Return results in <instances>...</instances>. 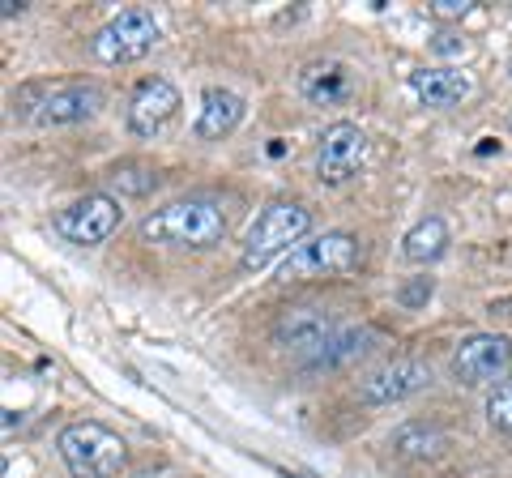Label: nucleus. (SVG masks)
Wrapping results in <instances>:
<instances>
[{
  "mask_svg": "<svg viewBox=\"0 0 512 478\" xmlns=\"http://www.w3.org/2000/svg\"><path fill=\"white\" fill-rule=\"evenodd\" d=\"M231 218L214 197H180L141 218V239L163 248H214L227 239Z\"/></svg>",
  "mask_w": 512,
  "mask_h": 478,
  "instance_id": "f257e3e1",
  "label": "nucleus"
},
{
  "mask_svg": "<svg viewBox=\"0 0 512 478\" xmlns=\"http://www.w3.org/2000/svg\"><path fill=\"white\" fill-rule=\"evenodd\" d=\"M60 461L69 466L73 478H116L128 466V444L120 432H111L107 423L77 419L69 427H60L56 436Z\"/></svg>",
  "mask_w": 512,
  "mask_h": 478,
  "instance_id": "f03ea898",
  "label": "nucleus"
},
{
  "mask_svg": "<svg viewBox=\"0 0 512 478\" xmlns=\"http://www.w3.org/2000/svg\"><path fill=\"white\" fill-rule=\"evenodd\" d=\"M308 231H312V214L303 210L299 201H269L248 227L244 252H239V269H248V274L252 269H265L278 252H286L291 244L299 248Z\"/></svg>",
  "mask_w": 512,
  "mask_h": 478,
  "instance_id": "7ed1b4c3",
  "label": "nucleus"
},
{
  "mask_svg": "<svg viewBox=\"0 0 512 478\" xmlns=\"http://www.w3.org/2000/svg\"><path fill=\"white\" fill-rule=\"evenodd\" d=\"M158 35H163V30H158V18L150 9H124L107 26L94 30L90 56L99 60V65H133V60L154 52Z\"/></svg>",
  "mask_w": 512,
  "mask_h": 478,
  "instance_id": "20e7f679",
  "label": "nucleus"
},
{
  "mask_svg": "<svg viewBox=\"0 0 512 478\" xmlns=\"http://www.w3.org/2000/svg\"><path fill=\"white\" fill-rule=\"evenodd\" d=\"M359 265V239L350 231H325L308 244L291 248V257L278 265V282H308V278H333Z\"/></svg>",
  "mask_w": 512,
  "mask_h": 478,
  "instance_id": "39448f33",
  "label": "nucleus"
},
{
  "mask_svg": "<svg viewBox=\"0 0 512 478\" xmlns=\"http://www.w3.org/2000/svg\"><path fill=\"white\" fill-rule=\"evenodd\" d=\"M120 218H124V210L111 193H86L56 214V231H60V239H69L77 248H94L116 235Z\"/></svg>",
  "mask_w": 512,
  "mask_h": 478,
  "instance_id": "423d86ee",
  "label": "nucleus"
},
{
  "mask_svg": "<svg viewBox=\"0 0 512 478\" xmlns=\"http://www.w3.org/2000/svg\"><path fill=\"white\" fill-rule=\"evenodd\" d=\"M367 163V133L359 124L338 120L329 124L325 133L316 141V180L320 184H346L355 180Z\"/></svg>",
  "mask_w": 512,
  "mask_h": 478,
  "instance_id": "0eeeda50",
  "label": "nucleus"
},
{
  "mask_svg": "<svg viewBox=\"0 0 512 478\" xmlns=\"http://www.w3.org/2000/svg\"><path fill=\"white\" fill-rule=\"evenodd\" d=\"M427 385H431V363L393 359V363H380L376 372H367L355 385V397L363 406H397V402H406V397L423 393Z\"/></svg>",
  "mask_w": 512,
  "mask_h": 478,
  "instance_id": "6e6552de",
  "label": "nucleus"
},
{
  "mask_svg": "<svg viewBox=\"0 0 512 478\" xmlns=\"http://www.w3.org/2000/svg\"><path fill=\"white\" fill-rule=\"evenodd\" d=\"M342 325L333 321L329 308H316V304H295L286 308L278 321H274V342L282 350H291V355H299V363H308L312 355H320L325 350V342L338 333Z\"/></svg>",
  "mask_w": 512,
  "mask_h": 478,
  "instance_id": "1a4fd4ad",
  "label": "nucleus"
},
{
  "mask_svg": "<svg viewBox=\"0 0 512 478\" xmlns=\"http://www.w3.org/2000/svg\"><path fill=\"white\" fill-rule=\"evenodd\" d=\"M512 363V338L504 333H470L453 350V380L457 385H487L500 372H508Z\"/></svg>",
  "mask_w": 512,
  "mask_h": 478,
  "instance_id": "9d476101",
  "label": "nucleus"
},
{
  "mask_svg": "<svg viewBox=\"0 0 512 478\" xmlns=\"http://www.w3.org/2000/svg\"><path fill=\"white\" fill-rule=\"evenodd\" d=\"M180 111V86L167 82V77H146L137 82V90L128 94V129L133 137H158L171 124V116Z\"/></svg>",
  "mask_w": 512,
  "mask_h": 478,
  "instance_id": "9b49d317",
  "label": "nucleus"
},
{
  "mask_svg": "<svg viewBox=\"0 0 512 478\" xmlns=\"http://www.w3.org/2000/svg\"><path fill=\"white\" fill-rule=\"evenodd\" d=\"M99 107H103V90L99 86H90V82H64V86H52L39 99L35 120L39 124H77V120H90Z\"/></svg>",
  "mask_w": 512,
  "mask_h": 478,
  "instance_id": "f8f14e48",
  "label": "nucleus"
},
{
  "mask_svg": "<svg viewBox=\"0 0 512 478\" xmlns=\"http://www.w3.org/2000/svg\"><path fill=\"white\" fill-rule=\"evenodd\" d=\"M299 94L312 107H338L355 94V73H350L342 60H312V65L299 73Z\"/></svg>",
  "mask_w": 512,
  "mask_h": 478,
  "instance_id": "ddd939ff",
  "label": "nucleus"
},
{
  "mask_svg": "<svg viewBox=\"0 0 512 478\" xmlns=\"http://www.w3.org/2000/svg\"><path fill=\"white\" fill-rule=\"evenodd\" d=\"M244 99H239L235 90L227 86H210L201 94V116H197V133L201 141H222V137H231L239 124H244Z\"/></svg>",
  "mask_w": 512,
  "mask_h": 478,
  "instance_id": "4468645a",
  "label": "nucleus"
},
{
  "mask_svg": "<svg viewBox=\"0 0 512 478\" xmlns=\"http://www.w3.org/2000/svg\"><path fill=\"white\" fill-rule=\"evenodd\" d=\"M376 346V333L367 325H342L333 338L325 342V350L320 355H312L303 368L308 372H329V368H346V363H355L359 355H367V350Z\"/></svg>",
  "mask_w": 512,
  "mask_h": 478,
  "instance_id": "2eb2a0df",
  "label": "nucleus"
},
{
  "mask_svg": "<svg viewBox=\"0 0 512 478\" xmlns=\"http://www.w3.org/2000/svg\"><path fill=\"white\" fill-rule=\"evenodd\" d=\"M410 90L419 94V103H427V107H453L470 94V77L457 69H414Z\"/></svg>",
  "mask_w": 512,
  "mask_h": 478,
  "instance_id": "dca6fc26",
  "label": "nucleus"
},
{
  "mask_svg": "<svg viewBox=\"0 0 512 478\" xmlns=\"http://www.w3.org/2000/svg\"><path fill=\"white\" fill-rule=\"evenodd\" d=\"M448 252V222L444 218H423V222H414V227L406 231L402 239V257L410 265H431V261H440Z\"/></svg>",
  "mask_w": 512,
  "mask_h": 478,
  "instance_id": "f3484780",
  "label": "nucleus"
},
{
  "mask_svg": "<svg viewBox=\"0 0 512 478\" xmlns=\"http://www.w3.org/2000/svg\"><path fill=\"white\" fill-rule=\"evenodd\" d=\"M393 453H402V457H414V461H427V457H440L444 449V432L436 423H423V419H414V423H402L393 432Z\"/></svg>",
  "mask_w": 512,
  "mask_h": 478,
  "instance_id": "a211bd4d",
  "label": "nucleus"
},
{
  "mask_svg": "<svg viewBox=\"0 0 512 478\" xmlns=\"http://www.w3.org/2000/svg\"><path fill=\"white\" fill-rule=\"evenodd\" d=\"M107 184L116 188L120 197H146V193H154L158 175L150 167H141V163H120V167H111Z\"/></svg>",
  "mask_w": 512,
  "mask_h": 478,
  "instance_id": "6ab92c4d",
  "label": "nucleus"
},
{
  "mask_svg": "<svg viewBox=\"0 0 512 478\" xmlns=\"http://www.w3.org/2000/svg\"><path fill=\"white\" fill-rule=\"evenodd\" d=\"M487 423L495 427V432L512 436V372H508L500 385L491 389V397H487Z\"/></svg>",
  "mask_w": 512,
  "mask_h": 478,
  "instance_id": "aec40b11",
  "label": "nucleus"
},
{
  "mask_svg": "<svg viewBox=\"0 0 512 478\" xmlns=\"http://www.w3.org/2000/svg\"><path fill=\"white\" fill-rule=\"evenodd\" d=\"M431 291H436V282H431V278H410L402 291H397V304H402V308H423L431 299Z\"/></svg>",
  "mask_w": 512,
  "mask_h": 478,
  "instance_id": "412c9836",
  "label": "nucleus"
},
{
  "mask_svg": "<svg viewBox=\"0 0 512 478\" xmlns=\"http://www.w3.org/2000/svg\"><path fill=\"white\" fill-rule=\"evenodd\" d=\"M470 9H474L470 0H431V13H436L440 22H461Z\"/></svg>",
  "mask_w": 512,
  "mask_h": 478,
  "instance_id": "4be33fe9",
  "label": "nucleus"
},
{
  "mask_svg": "<svg viewBox=\"0 0 512 478\" xmlns=\"http://www.w3.org/2000/svg\"><path fill=\"white\" fill-rule=\"evenodd\" d=\"M431 52H436V56H461V52H466V39H457L453 30H440V35L431 39Z\"/></svg>",
  "mask_w": 512,
  "mask_h": 478,
  "instance_id": "5701e85b",
  "label": "nucleus"
},
{
  "mask_svg": "<svg viewBox=\"0 0 512 478\" xmlns=\"http://www.w3.org/2000/svg\"><path fill=\"white\" fill-rule=\"evenodd\" d=\"M18 13H22V0H0V18H18Z\"/></svg>",
  "mask_w": 512,
  "mask_h": 478,
  "instance_id": "b1692460",
  "label": "nucleus"
},
{
  "mask_svg": "<svg viewBox=\"0 0 512 478\" xmlns=\"http://www.w3.org/2000/svg\"><path fill=\"white\" fill-rule=\"evenodd\" d=\"M13 427H22V414L18 410H5V436H13Z\"/></svg>",
  "mask_w": 512,
  "mask_h": 478,
  "instance_id": "393cba45",
  "label": "nucleus"
},
{
  "mask_svg": "<svg viewBox=\"0 0 512 478\" xmlns=\"http://www.w3.org/2000/svg\"><path fill=\"white\" fill-rule=\"evenodd\" d=\"M508 129H512V107H508Z\"/></svg>",
  "mask_w": 512,
  "mask_h": 478,
  "instance_id": "a878e982",
  "label": "nucleus"
}]
</instances>
